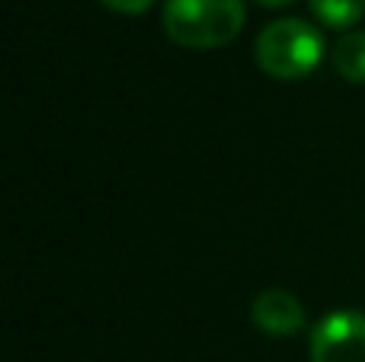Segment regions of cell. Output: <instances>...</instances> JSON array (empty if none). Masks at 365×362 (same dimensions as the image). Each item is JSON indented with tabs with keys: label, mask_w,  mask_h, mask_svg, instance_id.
I'll use <instances>...</instances> for the list:
<instances>
[{
	"label": "cell",
	"mask_w": 365,
	"mask_h": 362,
	"mask_svg": "<svg viewBox=\"0 0 365 362\" xmlns=\"http://www.w3.org/2000/svg\"><path fill=\"white\" fill-rule=\"evenodd\" d=\"M247 23L244 0H167L164 32L189 51H212L234 42Z\"/></svg>",
	"instance_id": "1"
},
{
	"label": "cell",
	"mask_w": 365,
	"mask_h": 362,
	"mask_svg": "<svg viewBox=\"0 0 365 362\" xmlns=\"http://www.w3.org/2000/svg\"><path fill=\"white\" fill-rule=\"evenodd\" d=\"M324 51H327V45H324L321 29L298 16L266 23L259 29L257 42H253L257 68L272 81H302V77H308L324 61Z\"/></svg>",
	"instance_id": "2"
},
{
	"label": "cell",
	"mask_w": 365,
	"mask_h": 362,
	"mask_svg": "<svg viewBox=\"0 0 365 362\" xmlns=\"http://www.w3.org/2000/svg\"><path fill=\"white\" fill-rule=\"evenodd\" d=\"M311 362H365V314L330 311L311 327Z\"/></svg>",
	"instance_id": "3"
},
{
	"label": "cell",
	"mask_w": 365,
	"mask_h": 362,
	"mask_svg": "<svg viewBox=\"0 0 365 362\" xmlns=\"http://www.w3.org/2000/svg\"><path fill=\"white\" fill-rule=\"evenodd\" d=\"M250 321L257 331H263L272 340H285V337H298L308 327V314L304 305L298 301V295H292L289 289H263L250 305Z\"/></svg>",
	"instance_id": "4"
},
{
	"label": "cell",
	"mask_w": 365,
	"mask_h": 362,
	"mask_svg": "<svg viewBox=\"0 0 365 362\" xmlns=\"http://www.w3.org/2000/svg\"><path fill=\"white\" fill-rule=\"evenodd\" d=\"M330 64L346 83L365 87V29H349L330 48Z\"/></svg>",
	"instance_id": "5"
},
{
	"label": "cell",
	"mask_w": 365,
	"mask_h": 362,
	"mask_svg": "<svg viewBox=\"0 0 365 362\" xmlns=\"http://www.w3.org/2000/svg\"><path fill=\"white\" fill-rule=\"evenodd\" d=\"M311 13L327 29L349 32L365 16V0H308Z\"/></svg>",
	"instance_id": "6"
},
{
	"label": "cell",
	"mask_w": 365,
	"mask_h": 362,
	"mask_svg": "<svg viewBox=\"0 0 365 362\" xmlns=\"http://www.w3.org/2000/svg\"><path fill=\"white\" fill-rule=\"evenodd\" d=\"M106 10L113 13H125V16H141L154 6V0H100Z\"/></svg>",
	"instance_id": "7"
},
{
	"label": "cell",
	"mask_w": 365,
	"mask_h": 362,
	"mask_svg": "<svg viewBox=\"0 0 365 362\" xmlns=\"http://www.w3.org/2000/svg\"><path fill=\"white\" fill-rule=\"evenodd\" d=\"M259 6H289V4H295V0H257Z\"/></svg>",
	"instance_id": "8"
}]
</instances>
